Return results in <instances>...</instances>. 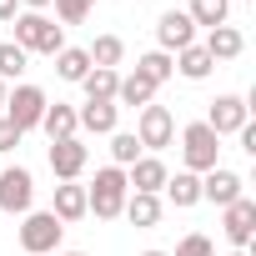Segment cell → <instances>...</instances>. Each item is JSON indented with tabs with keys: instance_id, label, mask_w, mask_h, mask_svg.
<instances>
[{
	"instance_id": "6da1fadb",
	"label": "cell",
	"mask_w": 256,
	"mask_h": 256,
	"mask_svg": "<svg viewBox=\"0 0 256 256\" xmlns=\"http://www.w3.org/2000/svg\"><path fill=\"white\" fill-rule=\"evenodd\" d=\"M16 46L30 56V50H40V56H60L66 50V26H56V20H46V10H20L16 20Z\"/></svg>"
},
{
	"instance_id": "7a4b0ae2",
	"label": "cell",
	"mask_w": 256,
	"mask_h": 256,
	"mask_svg": "<svg viewBox=\"0 0 256 256\" xmlns=\"http://www.w3.org/2000/svg\"><path fill=\"white\" fill-rule=\"evenodd\" d=\"M126 171L120 166H100L96 171V181H90V191H86V211H96L100 221H116L120 211H126Z\"/></svg>"
},
{
	"instance_id": "3957f363",
	"label": "cell",
	"mask_w": 256,
	"mask_h": 256,
	"mask_svg": "<svg viewBox=\"0 0 256 256\" xmlns=\"http://www.w3.org/2000/svg\"><path fill=\"white\" fill-rule=\"evenodd\" d=\"M216 151H221V136L211 131L206 120H191L186 131H181V161H186L191 176H206L216 166Z\"/></svg>"
},
{
	"instance_id": "277c9868",
	"label": "cell",
	"mask_w": 256,
	"mask_h": 256,
	"mask_svg": "<svg viewBox=\"0 0 256 256\" xmlns=\"http://www.w3.org/2000/svg\"><path fill=\"white\" fill-rule=\"evenodd\" d=\"M46 106H50V100H46V90H40V86H16V90L6 96V120L26 136V131H36V126H40Z\"/></svg>"
},
{
	"instance_id": "5b68a950",
	"label": "cell",
	"mask_w": 256,
	"mask_h": 256,
	"mask_svg": "<svg viewBox=\"0 0 256 256\" xmlns=\"http://www.w3.org/2000/svg\"><path fill=\"white\" fill-rule=\"evenodd\" d=\"M60 221L50 216V211H26V221H20V251L26 256H46V251H56L60 246Z\"/></svg>"
},
{
	"instance_id": "8992f818",
	"label": "cell",
	"mask_w": 256,
	"mask_h": 256,
	"mask_svg": "<svg viewBox=\"0 0 256 256\" xmlns=\"http://www.w3.org/2000/svg\"><path fill=\"white\" fill-rule=\"evenodd\" d=\"M136 141H141V151H161V146H171L176 141V116L166 110V106H141V120H136Z\"/></svg>"
},
{
	"instance_id": "52a82bcc",
	"label": "cell",
	"mask_w": 256,
	"mask_h": 256,
	"mask_svg": "<svg viewBox=\"0 0 256 256\" xmlns=\"http://www.w3.org/2000/svg\"><path fill=\"white\" fill-rule=\"evenodd\" d=\"M30 201H36V176L26 171V166H0V211H30Z\"/></svg>"
},
{
	"instance_id": "ba28073f",
	"label": "cell",
	"mask_w": 256,
	"mask_h": 256,
	"mask_svg": "<svg viewBox=\"0 0 256 256\" xmlns=\"http://www.w3.org/2000/svg\"><path fill=\"white\" fill-rule=\"evenodd\" d=\"M246 120H251V106H246L241 96H216L211 110H206V126H211L216 136H236Z\"/></svg>"
},
{
	"instance_id": "9c48e42d",
	"label": "cell",
	"mask_w": 256,
	"mask_h": 256,
	"mask_svg": "<svg viewBox=\"0 0 256 256\" xmlns=\"http://www.w3.org/2000/svg\"><path fill=\"white\" fill-rule=\"evenodd\" d=\"M221 231H226V241L236 246V251H246L251 246V236H256V201H231L226 206V216H221Z\"/></svg>"
},
{
	"instance_id": "30bf717a",
	"label": "cell",
	"mask_w": 256,
	"mask_h": 256,
	"mask_svg": "<svg viewBox=\"0 0 256 256\" xmlns=\"http://www.w3.org/2000/svg\"><path fill=\"white\" fill-rule=\"evenodd\" d=\"M241 186H246V181H241L236 171H226V166H211V171L201 176V201H211V206H221V211H226L231 201H241Z\"/></svg>"
},
{
	"instance_id": "8fae6325",
	"label": "cell",
	"mask_w": 256,
	"mask_h": 256,
	"mask_svg": "<svg viewBox=\"0 0 256 256\" xmlns=\"http://www.w3.org/2000/svg\"><path fill=\"white\" fill-rule=\"evenodd\" d=\"M156 40H161V50H166V56H171V50L196 46V26H191V16H186V10H166V16H161V26H156Z\"/></svg>"
},
{
	"instance_id": "7c38bea8",
	"label": "cell",
	"mask_w": 256,
	"mask_h": 256,
	"mask_svg": "<svg viewBox=\"0 0 256 256\" xmlns=\"http://www.w3.org/2000/svg\"><path fill=\"white\" fill-rule=\"evenodd\" d=\"M86 161H90V151L70 136V141H50V171L60 176V181H76L80 171H86Z\"/></svg>"
},
{
	"instance_id": "4fadbf2b",
	"label": "cell",
	"mask_w": 256,
	"mask_h": 256,
	"mask_svg": "<svg viewBox=\"0 0 256 256\" xmlns=\"http://www.w3.org/2000/svg\"><path fill=\"white\" fill-rule=\"evenodd\" d=\"M166 161H156V156H141L131 171H126V186L131 191H141V196H161V186H166Z\"/></svg>"
},
{
	"instance_id": "5bb4252c",
	"label": "cell",
	"mask_w": 256,
	"mask_h": 256,
	"mask_svg": "<svg viewBox=\"0 0 256 256\" xmlns=\"http://www.w3.org/2000/svg\"><path fill=\"white\" fill-rule=\"evenodd\" d=\"M76 120L86 126V131H96V136H110L116 120H120V106H116V100H86V106L76 110Z\"/></svg>"
},
{
	"instance_id": "9a60e30c",
	"label": "cell",
	"mask_w": 256,
	"mask_h": 256,
	"mask_svg": "<svg viewBox=\"0 0 256 256\" xmlns=\"http://www.w3.org/2000/svg\"><path fill=\"white\" fill-rule=\"evenodd\" d=\"M50 216L66 226V221H80V216H90L86 211V186H76V181H60L56 186V206H50Z\"/></svg>"
},
{
	"instance_id": "2e32d148",
	"label": "cell",
	"mask_w": 256,
	"mask_h": 256,
	"mask_svg": "<svg viewBox=\"0 0 256 256\" xmlns=\"http://www.w3.org/2000/svg\"><path fill=\"white\" fill-rule=\"evenodd\" d=\"M40 131H46L50 141H70V136L80 131V120H76V106H66V100L46 106V116H40Z\"/></svg>"
},
{
	"instance_id": "e0dca14e",
	"label": "cell",
	"mask_w": 256,
	"mask_h": 256,
	"mask_svg": "<svg viewBox=\"0 0 256 256\" xmlns=\"http://www.w3.org/2000/svg\"><path fill=\"white\" fill-rule=\"evenodd\" d=\"M241 50H246V40H241L236 26H216V30H206V56H211V60H236Z\"/></svg>"
},
{
	"instance_id": "ac0fdd59",
	"label": "cell",
	"mask_w": 256,
	"mask_h": 256,
	"mask_svg": "<svg viewBox=\"0 0 256 256\" xmlns=\"http://www.w3.org/2000/svg\"><path fill=\"white\" fill-rule=\"evenodd\" d=\"M186 80H206L211 70H216V60L206 56V46H186V50H176V60H171Z\"/></svg>"
},
{
	"instance_id": "d6986e66",
	"label": "cell",
	"mask_w": 256,
	"mask_h": 256,
	"mask_svg": "<svg viewBox=\"0 0 256 256\" xmlns=\"http://www.w3.org/2000/svg\"><path fill=\"white\" fill-rule=\"evenodd\" d=\"M166 196H171V206H196L201 201V176H191V171H176V176H166V186H161Z\"/></svg>"
},
{
	"instance_id": "ffe728a7",
	"label": "cell",
	"mask_w": 256,
	"mask_h": 256,
	"mask_svg": "<svg viewBox=\"0 0 256 256\" xmlns=\"http://www.w3.org/2000/svg\"><path fill=\"white\" fill-rule=\"evenodd\" d=\"M151 100H156V86L141 70H131V76L116 86V106H151Z\"/></svg>"
},
{
	"instance_id": "44dd1931",
	"label": "cell",
	"mask_w": 256,
	"mask_h": 256,
	"mask_svg": "<svg viewBox=\"0 0 256 256\" xmlns=\"http://www.w3.org/2000/svg\"><path fill=\"white\" fill-rule=\"evenodd\" d=\"M86 56H90V66H100V70H116V66H120V56H126V40H120V36H96Z\"/></svg>"
},
{
	"instance_id": "7402d4cb",
	"label": "cell",
	"mask_w": 256,
	"mask_h": 256,
	"mask_svg": "<svg viewBox=\"0 0 256 256\" xmlns=\"http://www.w3.org/2000/svg\"><path fill=\"white\" fill-rule=\"evenodd\" d=\"M56 76H60V80H70V86H80V80L90 76V56H86V50H76V46H66V50L56 56Z\"/></svg>"
},
{
	"instance_id": "603a6c76",
	"label": "cell",
	"mask_w": 256,
	"mask_h": 256,
	"mask_svg": "<svg viewBox=\"0 0 256 256\" xmlns=\"http://www.w3.org/2000/svg\"><path fill=\"white\" fill-rule=\"evenodd\" d=\"M226 10H231V0H191V6H186L191 26H206V30L226 26Z\"/></svg>"
},
{
	"instance_id": "cb8c5ba5",
	"label": "cell",
	"mask_w": 256,
	"mask_h": 256,
	"mask_svg": "<svg viewBox=\"0 0 256 256\" xmlns=\"http://www.w3.org/2000/svg\"><path fill=\"white\" fill-rule=\"evenodd\" d=\"M120 216H131V226H156L161 221V196H126V211Z\"/></svg>"
},
{
	"instance_id": "d4e9b609",
	"label": "cell",
	"mask_w": 256,
	"mask_h": 256,
	"mask_svg": "<svg viewBox=\"0 0 256 256\" xmlns=\"http://www.w3.org/2000/svg\"><path fill=\"white\" fill-rule=\"evenodd\" d=\"M80 86H86V100H116V86H120V76H116V70H100V66H90V76H86Z\"/></svg>"
},
{
	"instance_id": "484cf974",
	"label": "cell",
	"mask_w": 256,
	"mask_h": 256,
	"mask_svg": "<svg viewBox=\"0 0 256 256\" xmlns=\"http://www.w3.org/2000/svg\"><path fill=\"white\" fill-rule=\"evenodd\" d=\"M136 70H141L151 86H161V80H171V76H176V66H171V56H166V50H146V56L136 60Z\"/></svg>"
},
{
	"instance_id": "4316f807",
	"label": "cell",
	"mask_w": 256,
	"mask_h": 256,
	"mask_svg": "<svg viewBox=\"0 0 256 256\" xmlns=\"http://www.w3.org/2000/svg\"><path fill=\"white\" fill-rule=\"evenodd\" d=\"M110 156H116L120 171L136 166V161H141V141H136V131H110Z\"/></svg>"
},
{
	"instance_id": "83f0119b",
	"label": "cell",
	"mask_w": 256,
	"mask_h": 256,
	"mask_svg": "<svg viewBox=\"0 0 256 256\" xmlns=\"http://www.w3.org/2000/svg\"><path fill=\"white\" fill-rule=\"evenodd\" d=\"M26 66H30V56H26L16 40H6V46H0V80H16V76H26Z\"/></svg>"
},
{
	"instance_id": "f1b7e54d",
	"label": "cell",
	"mask_w": 256,
	"mask_h": 256,
	"mask_svg": "<svg viewBox=\"0 0 256 256\" xmlns=\"http://www.w3.org/2000/svg\"><path fill=\"white\" fill-rule=\"evenodd\" d=\"M56 6V16L66 20V26H80L86 16H90V0H50Z\"/></svg>"
},
{
	"instance_id": "f546056e",
	"label": "cell",
	"mask_w": 256,
	"mask_h": 256,
	"mask_svg": "<svg viewBox=\"0 0 256 256\" xmlns=\"http://www.w3.org/2000/svg\"><path fill=\"white\" fill-rule=\"evenodd\" d=\"M171 256H216V251H211V236L191 231V236H181V246H176Z\"/></svg>"
},
{
	"instance_id": "4dcf8cb0",
	"label": "cell",
	"mask_w": 256,
	"mask_h": 256,
	"mask_svg": "<svg viewBox=\"0 0 256 256\" xmlns=\"http://www.w3.org/2000/svg\"><path fill=\"white\" fill-rule=\"evenodd\" d=\"M16 146H20V131H16L6 116H0V156H6V151H16Z\"/></svg>"
},
{
	"instance_id": "1f68e13d",
	"label": "cell",
	"mask_w": 256,
	"mask_h": 256,
	"mask_svg": "<svg viewBox=\"0 0 256 256\" xmlns=\"http://www.w3.org/2000/svg\"><path fill=\"white\" fill-rule=\"evenodd\" d=\"M20 16V0H0V20H16Z\"/></svg>"
},
{
	"instance_id": "d6a6232c",
	"label": "cell",
	"mask_w": 256,
	"mask_h": 256,
	"mask_svg": "<svg viewBox=\"0 0 256 256\" xmlns=\"http://www.w3.org/2000/svg\"><path fill=\"white\" fill-rule=\"evenodd\" d=\"M20 6H26V10H46V6H50V0H20Z\"/></svg>"
},
{
	"instance_id": "836d02e7",
	"label": "cell",
	"mask_w": 256,
	"mask_h": 256,
	"mask_svg": "<svg viewBox=\"0 0 256 256\" xmlns=\"http://www.w3.org/2000/svg\"><path fill=\"white\" fill-rule=\"evenodd\" d=\"M6 96H10V90H6V80H0V110H6Z\"/></svg>"
},
{
	"instance_id": "e575fe53",
	"label": "cell",
	"mask_w": 256,
	"mask_h": 256,
	"mask_svg": "<svg viewBox=\"0 0 256 256\" xmlns=\"http://www.w3.org/2000/svg\"><path fill=\"white\" fill-rule=\"evenodd\" d=\"M141 256H171V251H141Z\"/></svg>"
},
{
	"instance_id": "d590c367",
	"label": "cell",
	"mask_w": 256,
	"mask_h": 256,
	"mask_svg": "<svg viewBox=\"0 0 256 256\" xmlns=\"http://www.w3.org/2000/svg\"><path fill=\"white\" fill-rule=\"evenodd\" d=\"M56 256H86V251H56Z\"/></svg>"
},
{
	"instance_id": "8d00e7d4",
	"label": "cell",
	"mask_w": 256,
	"mask_h": 256,
	"mask_svg": "<svg viewBox=\"0 0 256 256\" xmlns=\"http://www.w3.org/2000/svg\"><path fill=\"white\" fill-rule=\"evenodd\" d=\"M231 256H246V251H231Z\"/></svg>"
}]
</instances>
